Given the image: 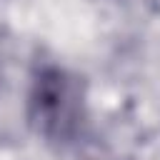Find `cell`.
Instances as JSON below:
<instances>
[{"mask_svg": "<svg viewBox=\"0 0 160 160\" xmlns=\"http://www.w3.org/2000/svg\"><path fill=\"white\" fill-rule=\"evenodd\" d=\"M28 122L38 138L55 148L75 145L88 125L85 82L60 65H40L28 90Z\"/></svg>", "mask_w": 160, "mask_h": 160, "instance_id": "obj_1", "label": "cell"}]
</instances>
